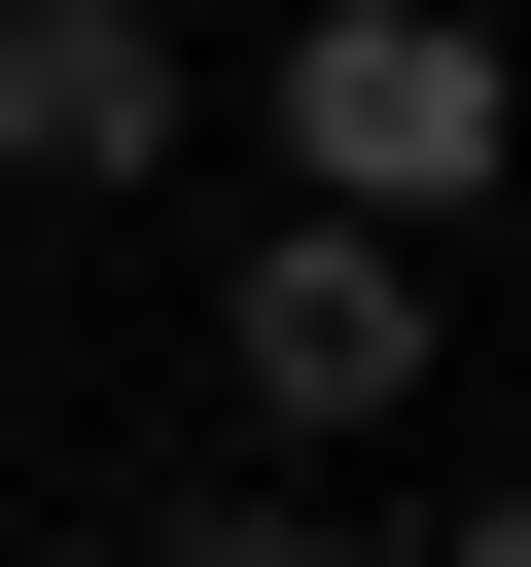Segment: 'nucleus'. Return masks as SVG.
I'll list each match as a JSON object with an SVG mask.
<instances>
[{
	"mask_svg": "<svg viewBox=\"0 0 531 567\" xmlns=\"http://www.w3.org/2000/svg\"><path fill=\"white\" fill-rule=\"evenodd\" d=\"M142 567H354V532H319V496H212V532H142Z\"/></svg>",
	"mask_w": 531,
	"mask_h": 567,
	"instance_id": "obj_4",
	"label": "nucleus"
},
{
	"mask_svg": "<svg viewBox=\"0 0 531 567\" xmlns=\"http://www.w3.org/2000/svg\"><path fill=\"white\" fill-rule=\"evenodd\" d=\"M212 354H248L283 425H389V390H425V248H389V213H283V248L212 284Z\"/></svg>",
	"mask_w": 531,
	"mask_h": 567,
	"instance_id": "obj_2",
	"label": "nucleus"
},
{
	"mask_svg": "<svg viewBox=\"0 0 531 567\" xmlns=\"http://www.w3.org/2000/svg\"><path fill=\"white\" fill-rule=\"evenodd\" d=\"M496 177V35L460 0H319L283 35V213H460Z\"/></svg>",
	"mask_w": 531,
	"mask_h": 567,
	"instance_id": "obj_1",
	"label": "nucleus"
},
{
	"mask_svg": "<svg viewBox=\"0 0 531 567\" xmlns=\"http://www.w3.org/2000/svg\"><path fill=\"white\" fill-rule=\"evenodd\" d=\"M177 142V35L142 0H0V177H142Z\"/></svg>",
	"mask_w": 531,
	"mask_h": 567,
	"instance_id": "obj_3",
	"label": "nucleus"
},
{
	"mask_svg": "<svg viewBox=\"0 0 531 567\" xmlns=\"http://www.w3.org/2000/svg\"><path fill=\"white\" fill-rule=\"evenodd\" d=\"M460 567H531V496H496V532H460Z\"/></svg>",
	"mask_w": 531,
	"mask_h": 567,
	"instance_id": "obj_5",
	"label": "nucleus"
}]
</instances>
